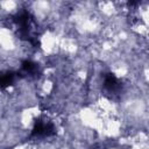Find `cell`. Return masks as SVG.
<instances>
[{
	"label": "cell",
	"mask_w": 149,
	"mask_h": 149,
	"mask_svg": "<svg viewBox=\"0 0 149 149\" xmlns=\"http://www.w3.org/2000/svg\"><path fill=\"white\" fill-rule=\"evenodd\" d=\"M15 28L17 30V35L22 38L31 43L33 45H38V35H37V23L34 16L27 12L21 10L17 12L13 17Z\"/></svg>",
	"instance_id": "cell-1"
},
{
	"label": "cell",
	"mask_w": 149,
	"mask_h": 149,
	"mask_svg": "<svg viewBox=\"0 0 149 149\" xmlns=\"http://www.w3.org/2000/svg\"><path fill=\"white\" fill-rule=\"evenodd\" d=\"M55 126L51 121L47 119H37L34 123L33 130H31V136L34 137H48L55 134Z\"/></svg>",
	"instance_id": "cell-2"
},
{
	"label": "cell",
	"mask_w": 149,
	"mask_h": 149,
	"mask_svg": "<svg viewBox=\"0 0 149 149\" xmlns=\"http://www.w3.org/2000/svg\"><path fill=\"white\" fill-rule=\"evenodd\" d=\"M121 81L114 73H106L104 77V87L109 93H119L121 90Z\"/></svg>",
	"instance_id": "cell-3"
},
{
	"label": "cell",
	"mask_w": 149,
	"mask_h": 149,
	"mask_svg": "<svg viewBox=\"0 0 149 149\" xmlns=\"http://www.w3.org/2000/svg\"><path fill=\"white\" fill-rule=\"evenodd\" d=\"M17 74L13 71H2L0 72V88H7L12 86L16 80Z\"/></svg>",
	"instance_id": "cell-4"
},
{
	"label": "cell",
	"mask_w": 149,
	"mask_h": 149,
	"mask_svg": "<svg viewBox=\"0 0 149 149\" xmlns=\"http://www.w3.org/2000/svg\"><path fill=\"white\" fill-rule=\"evenodd\" d=\"M21 70L26 74H29V76H37L40 73L38 64H36L33 61H28V59L27 61H23L21 63Z\"/></svg>",
	"instance_id": "cell-5"
}]
</instances>
